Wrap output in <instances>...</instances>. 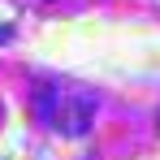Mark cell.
<instances>
[{
	"instance_id": "2",
	"label": "cell",
	"mask_w": 160,
	"mask_h": 160,
	"mask_svg": "<svg viewBox=\"0 0 160 160\" xmlns=\"http://www.w3.org/2000/svg\"><path fill=\"white\" fill-rule=\"evenodd\" d=\"M61 100H65V91H56V87H39V91H35V117L48 121V126H56Z\"/></svg>"
},
{
	"instance_id": "3",
	"label": "cell",
	"mask_w": 160,
	"mask_h": 160,
	"mask_svg": "<svg viewBox=\"0 0 160 160\" xmlns=\"http://www.w3.org/2000/svg\"><path fill=\"white\" fill-rule=\"evenodd\" d=\"M9 39H13V30H9V26H0V43H9Z\"/></svg>"
},
{
	"instance_id": "1",
	"label": "cell",
	"mask_w": 160,
	"mask_h": 160,
	"mask_svg": "<svg viewBox=\"0 0 160 160\" xmlns=\"http://www.w3.org/2000/svg\"><path fill=\"white\" fill-rule=\"evenodd\" d=\"M91 117H95V95H82V91H69L61 100V112H56V130L65 138H82L91 130Z\"/></svg>"
}]
</instances>
